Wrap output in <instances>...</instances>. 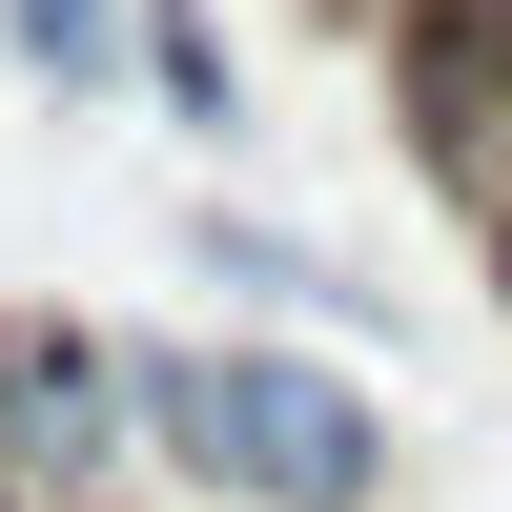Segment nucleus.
<instances>
[{
	"label": "nucleus",
	"instance_id": "nucleus-1",
	"mask_svg": "<svg viewBox=\"0 0 512 512\" xmlns=\"http://www.w3.org/2000/svg\"><path fill=\"white\" fill-rule=\"evenodd\" d=\"M144 472L226 492V512H390V410L308 349H123Z\"/></svg>",
	"mask_w": 512,
	"mask_h": 512
},
{
	"label": "nucleus",
	"instance_id": "nucleus-2",
	"mask_svg": "<svg viewBox=\"0 0 512 512\" xmlns=\"http://www.w3.org/2000/svg\"><path fill=\"white\" fill-rule=\"evenodd\" d=\"M123 451H144V410H123V349H82V328L0 308V492H103Z\"/></svg>",
	"mask_w": 512,
	"mask_h": 512
},
{
	"label": "nucleus",
	"instance_id": "nucleus-3",
	"mask_svg": "<svg viewBox=\"0 0 512 512\" xmlns=\"http://www.w3.org/2000/svg\"><path fill=\"white\" fill-rule=\"evenodd\" d=\"M205 287H246V308H328V328H390V287H349L328 246H287V226H246V205H205Z\"/></svg>",
	"mask_w": 512,
	"mask_h": 512
},
{
	"label": "nucleus",
	"instance_id": "nucleus-4",
	"mask_svg": "<svg viewBox=\"0 0 512 512\" xmlns=\"http://www.w3.org/2000/svg\"><path fill=\"white\" fill-rule=\"evenodd\" d=\"M0 41H21V82H62V103L144 82V21H123V0H0Z\"/></svg>",
	"mask_w": 512,
	"mask_h": 512
},
{
	"label": "nucleus",
	"instance_id": "nucleus-5",
	"mask_svg": "<svg viewBox=\"0 0 512 512\" xmlns=\"http://www.w3.org/2000/svg\"><path fill=\"white\" fill-rule=\"evenodd\" d=\"M144 82H164V123H185V144H226V123H246V62H226V21H205V0H144Z\"/></svg>",
	"mask_w": 512,
	"mask_h": 512
}]
</instances>
